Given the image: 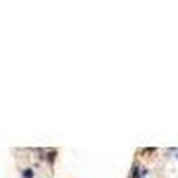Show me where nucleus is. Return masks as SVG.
Wrapping results in <instances>:
<instances>
[{"mask_svg":"<svg viewBox=\"0 0 178 178\" xmlns=\"http://www.w3.org/2000/svg\"><path fill=\"white\" fill-rule=\"evenodd\" d=\"M23 178H33V170H31V168L23 170Z\"/></svg>","mask_w":178,"mask_h":178,"instance_id":"nucleus-1","label":"nucleus"}]
</instances>
